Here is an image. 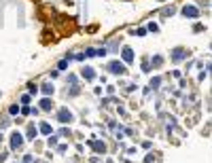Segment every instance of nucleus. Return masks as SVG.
I'll use <instances>...</instances> for the list:
<instances>
[{
	"label": "nucleus",
	"instance_id": "obj_26",
	"mask_svg": "<svg viewBox=\"0 0 212 163\" xmlns=\"http://www.w3.org/2000/svg\"><path fill=\"white\" fill-rule=\"evenodd\" d=\"M23 163H34V157H32V155H26V157H23Z\"/></svg>",
	"mask_w": 212,
	"mask_h": 163
},
{
	"label": "nucleus",
	"instance_id": "obj_24",
	"mask_svg": "<svg viewBox=\"0 0 212 163\" xmlns=\"http://www.w3.org/2000/svg\"><path fill=\"white\" fill-rule=\"evenodd\" d=\"M68 83L74 87V85H77V76H74V74H68Z\"/></svg>",
	"mask_w": 212,
	"mask_h": 163
},
{
	"label": "nucleus",
	"instance_id": "obj_7",
	"mask_svg": "<svg viewBox=\"0 0 212 163\" xmlns=\"http://www.w3.org/2000/svg\"><path fill=\"white\" fill-rule=\"evenodd\" d=\"M81 76H83L85 81H93V79H95V70H93L91 66H85L83 70H81Z\"/></svg>",
	"mask_w": 212,
	"mask_h": 163
},
{
	"label": "nucleus",
	"instance_id": "obj_12",
	"mask_svg": "<svg viewBox=\"0 0 212 163\" xmlns=\"http://www.w3.org/2000/svg\"><path fill=\"white\" fill-rule=\"evenodd\" d=\"M51 108H53V102H51V97H47V95H45V97L41 100V110H45V112H49Z\"/></svg>",
	"mask_w": 212,
	"mask_h": 163
},
{
	"label": "nucleus",
	"instance_id": "obj_20",
	"mask_svg": "<svg viewBox=\"0 0 212 163\" xmlns=\"http://www.w3.org/2000/svg\"><path fill=\"white\" fill-rule=\"evenodd\" d=\"M134 36H146V28H138V30L134 32Z\"/></svg>",
	"mask_w": 212,
	"mask_h": 163
},
{
	"label": "nucleus",
	"instance_id": "obj_18",
	"mask_svg": "<svg viewBox=\"0 0 212 163\" xmlns=\"http://www.w3.org/2000/svg\"><path fill=\"white\" fill-rule=\"evenodd\" d=\"M161 64H163V57H161V55H155V57H153V66H155V68H159Z\"/></svg>",
	"mask_w": 212,
	"mask_h": 163
},
{
	"label": "nucleus",
	"instance_id": "obj_19",
	"mask_svg": "<svg viewBox=\"0 0 212 163\" xmlns=\"http://www.w3.org/2000/svg\"><path fill=\"white\" fill-rule=\"evenodd\" d=\"M146 30H149V32H159V26H157V23H149Z\"/></svg>",
	"mask_w": 212,
	"mask_h": 163
},
{
	"label": "nucleus",
	"instance_id": "obj_1",
	"mask_svg": "<svg viewBox=\"0 0 212 163\" xmlns=\"http://www.w3.org/2000/svg\"><path fill=\"white\" fill-rule=\"evenodd\" d=\"M55 119H57L59 123H72V121H74V115H72V110H68L66 106H62V108L57 110Z\"/></svg>",
	"mask_w": 212,
	"mask_h": 163
},
{
	"label": "nucleus",
	"instance_id": "obj_10",
	"mask_svg": "<svg viewBox=\"0 0 212 163\" xmlns=\"http://www.w3.org/2000/svg\"><path fill=\"white\" fill-rule=\"evenodd\" d=\"M38 131H41L42 136H51V133H53V127H51L47 121H42L41 125H38Z\"/></svg>",
	"mask_w": 212,
	"mask_h": 163
},
{
	"label": "nucleus",
	"instance_id": "obj_8",
	"mask_svg": "<svg viewBox=\"0 0 212 163\" xmlns=\"http://www.w3.org/2000/svg\"><path fill=\"white\" fill-rule=\"evenodd\" d=\"M89 144L93 146V151H95V153H100V155H102V153H106V144H104V142H98V140H89Z\"/></svg>",
	"mask_w": 212,
	"mask_h": 163
},
{
	"label": "nucleus",
	"instance_id": "obj_25",
	"mask_svg": "<svg viewBox=\"0 0 212 163\" xmlns=\"http://www.w3.org/2000/svg\"><path fill=\"white\" fill-rule=\"evenodd\" d=\"M59 136H64V138H68V136H70V129H66V127H64V129H59Z\"/></svg>",
	"mask_w": 212,
	"mask_h": 163
},
{
	"label": "nucleus",
	"instance_id": "obj_15",
	"mask_svg": "<svg viewBox=\"0 0 212 163\" xmlns=\"http://www.w3.org/2000/svg\"><path fill=\"white\" fill-rule=\"evenodd\" d=\"M30 102H32V97H30V93H23V95L19 97V104H21V106H30Z\"/></svg>",
	"mask_w": 212,
	"mask_h": 163
},
{
	"label": "nucleus",
	"instance_id": "obj_9",
	"mask_svg": "<svg viewBox=\"0 0 212 163\" xmlns=\"http://www.w3.org/2000/svg\"><path fill=\"white\" fill-rule=\"evenodd\" d=\"M121 57H123V62H127V64H131V62H134V53H131V49H129V47H123Z\"/></svg>",
	"mask_w": 212,
	"mask_h": 163
},
{
	"label": "nucleus",
	"instance_id": "obj_2",
	"mask_svg": "<svg viewBox=\"0 0 212 163\" xmlns=\"http://www.w3.org/2000/svg\"><path fill=\"white\" fill-rule=\"evenodd\" d=\"M23 142H26V138H23L21 131H13L11 133V151H19L23 146Z\"/></svg>",
	"mask_w": 212,
	"mask_h": 163
},
{
	"label": "nucleus",
	"instance_id": "obj_4",
	"mask_svg": "<svg viewBox=\"0 0 212 163\" xmlns=\"http://www.w3.org/2000/svg\"><path fill=\"white\" fill-rule=\"evenodd\" d=\"M180 13H182L187 19H197V17H199V9H197L195 4H185Z\"/></svg>",
	"mask_w": 212,
	"mask_h": 163
},
{
	"label": "nucleus",
	"instance_id": "obj_11",
	"mask_svg": "<svg viewBox=\"0 0 212 163\" xmlns=\"http://www.w3.org/2000/svg\"><path fill=\"white\" fill-rule=\"evenodd\" d=\"M41 91H42V95H47V97H49V95H53L55 87H53L51 83H42V85H41Z\"/></svg>",
	"mask_w": 212,
	"mask_h": 163
},
{
	"label": "nucleus",
	"instance_id": "obj_6",
	"mask_svg": "<svg viewBox=\"0 0 212 163\" xmlns=\"http://www.w3.org/2000/svg\"><path fill=\"white\" fill-rule=\"evenodd\" d=\"M187 55H189V51H187V49H182V47H178V49H174V51H172V59H174V62H180V59H185Z\"/></svg>",
	"mask_w": 212,
	"mask_h": 163
},
{
	"label": "nucleus",
	"instance_id": "obj_17",
	"mask_svg": "<svg viewBox=\"0 0 212 163\" xmlns=\"http://www.w3.org/2000/svg\"><path fill=\"white\" fill-rule=\"evenodd\" d=\"M57 70H59V72H64V70H68V59H66V57H64V59H62V62L57 64Z\"/></svg>",
	"mask_w": 212,
	"mask_h": 163
},
{
	"label": "nucleus",
	"instance_id": "obj_14",
	"mask_svg": "<svg viewBox=\"0 0 212 163\" xmlns=\"http://www.w3.org/2000/svg\"><path fill=\"white\" fill-rule=\"evenodd\" d=\"M38 91H41V87H38L36 83H30V85H28V93H30V95H36Z\"/></svg>",
	"mask_w": 212,
	"mask_h": 163
},
{
	"label": "nucleus",
	"instance_id": "obj_21",
	"mask_svg": "<svg viewBox=\"0 0 212 163\" xmlns=\"http://www.w3.org/2000/svg\"><path fill=\"white\" fill-rule=\"evenodd\" d=\"M159 83H161V79H159V76H155V79L151 81V87H153V89H157V87H159Z\"/></svg>",
	"mask_w": 212,
	"mask_h": 163
},
{
	"label": "nucleus",
	"instance_id": "obj_16",
	"mask_svg": "<svg viewBox=\"0 0 212 163\" xmlns=\"http://www.w3.org/2000/svg\"><path fill=\"white\" fill-rule=\"evenodd\" d=\"M47 144H49L51 148H55V146H57V136H53V133H51V136L47 138Z\"/></svg>",
	"mask_w": 212,
	"mask_h": 163
},
{
	"label": "nucleus",
	"instance_id": "obj_27",
	"mask_svg": "<svg viewBox=\"0 0 212 163\" xmlns=\"http://www.w3.org/2000/svg\"><path fill=\"white\" fill-rule=\"evenodd\" d=\"M0 142H2V133H0Z\"/></svg>",
	"mask_w": 212,
	"mask_h": 163
},
{
	"label": "nucleus",
	"instance_id": "obj_13",
	"mask_svg": "<svg viewBox=\"0 0 212 163\" xmlns=\"http://www.w3.org/2000/svg\"><path fill=\"white\" fill-rule=\"evenodd\" d=\"M19 112H21V106H19V104H11V106H9V115H11V117H17Z\"/></svg>",
	"mask_w": 212,
	"mask_h": 163
},
{
	"label": "nucleus",
	"instance_id": "obj_5",
	"mask_svg": "<svg viewBox=\"0 0 212 163\" xmlns=\"http://www.w3.org/2000/svg\"><path fill=\"white\" fill-rule=\"evenodd\" d=\"M36 136H38V127H36L34 123H30V125H28V129H26V133H23V138L32 142V140H34Z\"/></svg>",
	"mask_w": 212,
	"mask_h": 163
},
{
	"label": "nucleus",
	"instance_id": "obj_22",
	"mask_svg": "<svg viewBox=\"0 0 212 163\" xmlns=\"http://www.w3.org/2000/svg\"><path fill=\"white\" fill-rule=\"evenodd\" d=\"M21 115H26V117L32 115V108H30V106H23V108H21Z\"/></svg>",
	"mask_w": 212,
	"mask_h": 163
},
{
	"label": "nucleus",
	"instance_id": "obj_23",
	"mask_svg": "<svg viewBox=\"0 0 212 163\" xmlns=\"http://www.w3.org/2000/svg\"><path fill=\"white\" fill-rule=\"evenodd\" d=\"M55 151H57V153H66L68 146H66V144H59V146H55Z\"/></svg>",
	"mask_w": 212,
	"mask_h": 163
},
{
	"label": "nucleus",
	"instance_id": "obj_3",
	"mask_svg": "<svg viewBox=\"0 0 212 163\" xmlns=\"http://www.w3.org/2000/svg\"><path fill=\"white\" fill-rule=\"evenodd\" d=\"M108 72H110V74H119V76H123V74L127 72V68H125V64H123V62L115 59V62H110V64H108Z\"/></svg>",
	"mask_w": 212,
	"mask_h": 163
}]
</instances>
